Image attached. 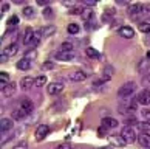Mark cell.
<instances>
[{
    "mask_svg": "<svg viewBox=\"0 0 150 149\" xmlns=\"http://www.w3.org/2000/svg\"><path fill=\"white\" fill-rule=\"evenodd\" d=\"M136 90V84L133 81L130 82H125L124 86H121L119 87V90H118V96L122 98V99H127V98H130L133 95V92Z\"/></svg>",
    "mask_w": 150,
    "mask_h": 149,
    "instance_id": "obj_1",
    "label": "cell"
},
{
    "mask_svg": "<svg viewBox=\"0 0 150 149\" xmlns=\"http://www.w3.org/2000/svg\"><path fill=\"white\" fill-rule=\"evenodd\" d=\"M121 137L125 140V143H133L136 140V130L132 126H124L121 130Z\"/></svg>",
    "mask_w": 150,
    "mask_h": 149,
    "instance_id": "obj_2",
    "label": "cell"
},
{
    "mask_svg": "<svg viewBox=\"0 0 150 149\" xmlns=\"http://www.w3.org/2000/svg\"><path fill=\"white\" fill-rule=\"evenodd\" d=\"M136 109V103L135 101H132L130 98H127L124 99V101L121 103V106H119V113H127V112H133V110Z\"/></svg>",
    "mask_w": 150,
    "mask_h": 149,
    "instance_id": "obj_3",
    "label": "cell"
},
{
    "mask_svg": "<svg viewBox=\"0 0 150 149\" xmlns=\"http://www.w3.org/2000/svg\"><path fill=\"white\" fill-rule=\"evenodd\" d=\"M136 103L142 104V106H149L150 104V90L149 89L141 90L139 93H138V96H136Z\"/></svg>",
    "mask_w": 150,
    "mask_h": 149,
    "instance_id": "obj_4",
    "label": "cell"
},
{
    "mask_svg": "<svg viewBox=\"0 0 150 149\" xmlns=\"http://www.w3.org/2000/svg\"><path fill=\"white\" fill-rule=\"evenodd\" d=\"M48 134H50V128H48L47 124H40V126H37V129H36V132H34V135H36V140H37V141L43 140Z\"/></svg>",
    "mask_w": 150,
    "mask_h": 149,
    "instance_id": "obj_5",
    "label": "cell"
},
{
    "mask_svg": "<svg viewBox=\"0 0 150 149\" xmlns=\"http://www.w3.org/2000/svg\"><path fill=\"white\" fill-rule=\"evenodd\" d=\"M118 33H119V36L124 37V39H132V37H135V30H133L132 26H121Z\"/></svg>",
    "mask_w": 150,
    "mask_h": 149,
    "instance_id": "obj_6",
    "label": "cell"
},
{
    "mask_svg": "<svg viewBox=\"0 0 150 149\" xmlns=\"http://www.w3.org/2000/svg\"><path fill=\"white\" fill-rule=\"evenodd\" d=\"M48 93L50 95H57V93H60L64 90V84L62 82H51V84L48 86Z\"/></svg>",
    "mask_w": 150,
    "mask_h": 149,
    "instance_id": "obj_7",
    "label": "cell"
},
{
    "mask_svg": "<svg viewBox=\"0 0 150 149\" xmlns=\"http://www.w3.org/2000/svg\"><path fill=\"white\" fill-rule=\"evenodd\" d=\"M70 79L71 81H76V82L84 81V79H87V73H85V71H82V70L71 71V73H70Z\"/></svg>",
    "mask_w": 150,
    "mask_h": 149,
    "instance_id": "obj_8",
    "label": "cell"
},
{
    "mask_svg": "<svg viewBox=\"0 0 150 149\" xmlns=\"http://www.w3.org/2000/svg\"><path fill=\"white\" fill-rule=\"evenodd\" d=\"M56 58L57 61H73L74 59V53L73 51H59V53H56Z\"/></svg>",
    "mask_w": 150,
    "mask_h": 149,
    "instance_id": "obj_9",
    "label": "cell"
},
{
    "mask_svg": "<svg viewBox=\"0 0 150 149\" xmlns=\"http://www.w3.org/2000/svg\"><path fill=\"white\" fill-rule=\"evenodd\" d=\"M20 107L23 109L25 112L31 113L33 110H34V104H33V101H30L28 98H23V99H20Z\"/></svg>",
    "mask_w": 150,
    "mask_h": 149,
    "instance_id": "obj_10",
    "label": "cell"
},
{
    "mask_svg": "<svg viewBox=\"0 0 150 149\" xmlns=\"http://www.w3.org/2000/svg\"><path fill=\"white\" fill-rule=\"evenodd\" d=\"M11 128H13V120L11 118H2L0 120V130H2V134L8 132Z\"/></svg>",
    "mask_w": 150,
    "mask_h": 149,
    "instance_id": "obj_11",
    "label": "cell"
},
{
    "mask_svg": "<svg viewBox=\"0 0 150 149\" xmlns=\"http://www.w3.org/2000/svg\"><path fill=\"white\" fill-rule=\"evenodd\" d=\"M110 143L112 145H115V146H118V148H124L127 143H125V140L122 138L121 135H112L110 137Z\"/></svg>",
    "mask_w": 150,
    "mask_h": 149,
    "instance_id": "obj_12",
    "label": "cell"
},
{
    "mask_svg": "<svg viewBox=\"0 0 150 149\" xmlns=\"http://www.w3.org/2000/svg\"><path fill=\"white\" fill-rule=\"evenodd\" d=\"M102 126H104L105 129H113V128L118 126V121H116L115 118H112V117H105L102 120Z\"/></svg>",
    "mask_w": 150,
    "mask_h": 149,
    "instance_id": "obj_13",
    "label": "cell"
},
{
    "mask_svg": "<svg viewBox=\"0 0 150 149\" xmlns=\"http://www.w3.org/2000/svg\"><path fill=\"white\" fill-rule=\"evenodd\" d=\"M31 86H34V79H33L31 76H25V78L20 79V87L23 90H28Z\"/></svg>",
    "mask_w": 150,
    "mask_h": 149,
    "instance_id": "obj_14",
    "label": "cell"
},
{
    "mask_svg": "<svg viewBox=\"0 0 150 149\" xmlns=\"http://www.w3.org/2000/svg\"><path fill=\"white\" fill-rule=\"evenodd\" d=\"M142 9H144V5H139V3L130 5V6H129V14H130V16L142 14Z\"/></svg>",
    "mask_w": 150,
    "mask_h": 149,
    "instance_id": "obj_15",
    "label": "cell"
},
{
    "mask_svg": "<svg viewBox=\"0 0 150 149\" xmlns=\"http://www.w3.org/2000/svg\"><path fill=\"white\" fill-rule=\"evenodd\" d=\"M138 140H139V143L146 149H150V135L147 134V132H142V134L138 137Z\"/></svg>",
    "mask_w": 150,
    "mask_h": 149,
    "instance_id": "obj_16",
    "label": "cell"
},
{
    "mask_svg": "<svg viewBox=\"0 0 150 149\" xmlns=\"http://www.w3.org/2000/svg\"><path fill=\"white\" fill-rule=\"evenodd\" d=\"M34 36H36L34 31H33L31 28H26L25 30V36H23V43H25V45H30L31 41L34 39Z\"/></svg>",
    "mask_w": 150,
    "mask_h": 149,
    "instance_id": "obj_17",
    "label": "cell"
},
{
    "mask_svg": "<svg viewBox=\"0 0 150 149\" xmlns=\"http://www.w3.org/2000/svg\"><path fill=\"white\" fill-rule=\"evenodd\" d=\"M31 67V61L26 58H22L20 61H17V68L19 70H30Z\"/></svg>",
    "mask_w": 150,
    "mask_h": 149,
    "instance_id": "obj_18",
    "label": "cell"
},
{
    "mask_svg": "<svg viewBox=\"0 0 150 149\" xmlns=\"http://www.w3.org/2000/svg\"><path fill=\"white\" fill-rule=\"evenodd\" d=\"M54 31H56V28H54V25H48V26H43V28H40V36H45V37H48V36H51V34H54Z\"/></svg>",
    "mask_w": 150,
    "mask_h": 149,
    "instance_id": "obj_19",
    "label": "cell"
},
{
    "mask_svg": "<svg viewBox=\"0 0 150 149\" xmlns=\"http://www.w3.org/2000/svg\"><path fill=\"white\" fill-rule=\"evenodd\" d=\"M16 89H17V84H16V82H9V84L5 87L2 92H3V95H5V96H9V95H13V93H14Z\"/></svg>",
    "mask_w": 150,
    "mask_h": 149,
    "instance_id": "obj_20",
    "label": "cell"
},
{
    "mask_svg": "<svg viewBox=\"0 0 150 149\" xmlns=\"http://www.w3.org/2000/svg\"><path fill=\"white\" fill-rule=\"evenodd\" d=\"M26 115H28V112H25L22 107H19L17 110H14V112H13V118L14 120H23Z\"/></svg>",
    "mask_w": 150,
    "mask_h": 149,
    "instance_id": "obj_21",
    "label": "cell"
},
{
    "mask_svg": "<svg viewBox=\"0 0 150 149\" xmlns=\"http://www.w3.org/2000/svg\"><path fill=\"white\" fill-rule=\"evenodd\" d=\"M17 43H9V45L6 47V48H5V54H6V56H13V54H16V53H17Z\"/></svg>",
    "mask_w": 150,
    "mask_h": 149,
    "instance_id": "obj_22",
    "label": "cell"
},
{
    "mask_svg": "<svg viewBox=\"0 0 150 149\" xmlns=\"http://www.w3.org/2000/svg\"><path fill=\"white\" fill-rule=\"evenodd\" d=\"M102 81H107V79H110L112 78V73H113V67H110V65H107L104 70H102Z\"/></svg>",
    "mask_w": 150,
    "mask_h": 149,
    "instance_id": "obj_23",
    "label": "cell"
},
{
    "mask_svg": "<svg viewBox=\"0 0 150 149\" xmlns=\"http://www.w3.org/2000/svg\"><path fill=\"white\" fill-rule=\"evenodd\" d=\"M87 56L88 58H93V59H101V53L90 47V48H87Z\"/></svg>",
    "mask_w": 150,
    "mask_h": 149,
    "instance_id": "obj_24",
    "label": "cell"
},
{
    "mask_svg": "<svg viewBox=\"0 0 150 149\" xmlns=\"http://www.w3.org/2000/svg\"><path fill=\"white\" fill-rule=\"evenodd\" d=\"M45 84H47V76L45 75H40V76H37V78L34 79V86L36 87H42Z\"/></svg>",
    "mask_w": 150,
    "mask_h": 149,
    "instance_id": "obj_25",
    "label": "cell"
},
{
    "mask_svg": "<svg viewBox=\"0 0 150 149\" xmlns=\"http://www.w3.org/2000/svg\"><path fill=\"white\" fill-rule=\"evenodd\" d=\"M67 30H68L70 34H76V33H79V24H70Z\"/></svg>",
    "mask_w": 150,
    "mask_h": 149,
    "instance_id": "obj_26",
    "label": "cell"
},
{
    "mask_svg": "<svg viewBox=\"0 0 150 149\" xmlns=\"http://www.w3.org/2000/svg\"><path fill=\"white\" fill-rule=\"evenodd\" d=\"M60 51H73V43L71 42H64L62 47H60Z\"/></svg>",
    "mask_w": 150,
    "mask_h": 149,
    "instance_id": "obj_27",
    "label": "cell"
},
{
    "mask_svg": "<svg viewBox=\"0 0 150 149\" xmlns=\"http://www.w3.org/2000/svg\"><path fill=\"white\" fill-rule=\"evenodd\" d=\"M8 25L9 26H17L19 25V17L17 16H11V17L8 19Z\"/></svg>",
    "mask_w": 150,
    "mask_h": 149,
    "instance_id": "obj_28",
    "label": "cell"
},
{
    "mask_svg": "<svg viewBox=\"0 0 150 149\" xmlns=\"http://www.w3.org/2000/svg\"><path fill=\"white\" fill-rule=\"evenodd\" d=\"M139 30L142 33H150V24H147V22H139Z\"/></svg>",
    "mask_w": 150,
    "mask_h": 149,
    "instance_id": "obj_29",
    "label": "cell"
},
{
    "mask_svg": "<svg viewBox=\"0 0 150 149\" xmlns=\"http://www.w3.org/2000/svg\"><path fill=\"white\" fill-rule=\"evenodd\" d=\"M23 16L25 17H33V16H34V9H33L31 6H26V8H23Z\"/></svg>",
    "mask_w": 150,
    "mask_h": 149,
    "instance_id": "obj_30",
    "label": "cell"
},
{
    "mask_svg": "<svg viewBox=\"0 0 150 149\" xmlns=\"http://www.w3.org/2000/svg\"><path fill=\"white\" fill-rule=\"evenodd\" d=\"M135 124H138V120L135 118V117H130V118H125V126H135Z\"/></svg>",
    "mask_w": 150,
    "mask_h": 149,
    "instance_id": "obj_31",
    "label": "cell"
},
{
    "mask_svg": "<svg viewBox=\"0 0 150 149\" xmlns=\"http://www.w3.org/2000/svg\"><path fill=\"white\" fill-rule=\"evenodd\" d=\"M91 17H93V11L91 9H84V13H82V19L88 20V19H91Z\"/></svg>",
    "mask_w": 150,
    "mask_h": 149,
    "instance_id": "obj_32",
    "label": "cell"
},
{
    "mask_svg": "<svg viewBox=\"0 0 150 149\" xmlns=\"http://www.w3.org/2000/svg\"><path fill=\"white\" fill-rule=\"evenodd\" d=\"M141 129H142V132H149L150 130V120L142 121V123H141Z\"/></svg>",
    "mask_w": 150,
    "mask_h": 149,
    "instance_id": "obj_33",
    "label": "cell"
},
{
    "mask_svg": "<svg viewBox=\"0 0 150 149\" xmlns=\"http://www.w3.org/2000/svg\"><path fill=\"white\" fill-rule=\"evenodd\" d=\"M13 149H28V143H26L25 140H23V141H19Z\"/></svg>",
    "mask_w": 150,
    "mask_h": 149,
    "instance_id": "obj_34",
    "label": "cell"
},
{
    "mask_svg": "<svg viewBox=\"0 0 150 149\" xmlns=\"http://www.w3.org/2000/svg\"><path fill=\"white\" fill-rule=\"evenodd\" d=\"M39 39H40V33H36V36H34V39L31 41V43H30V47H36L37 43H39Z\"/></svg>",
    "mask_w": 150,
    "mask_h": 149,
    "instance_id": "obj_35",
    "label": "cell"
},
{
    "mask_svg": "<svg viewBox=\"0 0 150 149\" xmlns=\"http://www.w3.org/2000/svg\"><path fill=\"white\" fill-rule=\"evenodd\" d=\"M82 13H84V9H82V8H77V6H74V8L70 9V14H81V16H82Z\"/></svg>",
    "mask_w": 150,
    "mask_h": 149,
    "instance_id": "obj_36",
    "label": "cell"
},
{
    "mask_svg": "<svg viewBox=\"0 0 150 149\" xmlns=\"http://www.w3.org/2000/svg\"><path fill=\"white\" fill-rule=\"evenodd\" d=\"M25 58L30 59V61L34 59V58H36V51H34V50H31V51H26V56H25Z\"/></svg>",
    "mask_w": 150,
    "mask_h": 149,
    "instance_id": "obj_37",
    "label": "cell"
},
{
    "mask_svg": "<svg viewBox=\"0 0 150 149\" xmlns=\"http://www.w3.org/2000/svg\"><path fill=\"white\" fill-rule=\"evenodd\" d=\"M54 149H71V146L68 145V143H60V145H57Z\"/></svg>",
    "mask_w": 150,
    "mask_h": 149,
    "instance_id": "obj_38",
    "label": "cell"
},
{
    "mask_svg": "<svg viewBox=\"0 0 150 149\" xmlns=\"http://www.w3.org/2000/svg\"><path fill=\"white\" fill-rule=\"evenodd\" d=\"M51 14H53L51 8H45V9H43V16H45V17H51Z\"/></svg>",
    "mask_w": 150,
    "mask_h": 149,
    "instance_id": "obj_39",
    "label": "cell"
},
{
    "mask_svg": "<svg viewBox=\"0 0 150 149\" xmlns=\"http://www.w3.org/2000/svg\"><path fill=\"white\" fill-rule=\"evenodd\" d=\"M142 117L147 118V120L150 118V109H144V110H142Z\"/></svg>",
    "mask_w": 150,
    "mask_h": 149,
    "instance_id": "obj_40",
    "label": "cell"
},
{
    "mask_svg": "<svg viewBox=\"0 0 150 149\" xmlns=\"http://www.w3.org/2000/svg\"><path fill=\"white\" fill-rule=\"evenodd\" d=\"M8 9H9V3H8V2H3V3H2V11L5 13V11H8Z\"/></svg>",
    "mask_w": 150,
    "mask_h": 149,
    "instance_id": "obj_41",
    "label": "cell"
},
{
    "mask_svg": "<svg viewBox=\"0 0 150 149\" xmlns=\"http://www.w3.org/2000/svg\"><path fill=\"white\" fill-rule=\"evenodd\" d=\"M50 2H47V0H37V5H40V6H42V5H48Z\"/></svg>",
    "mask_w": 150,
    "mask_h": 149,
    "instance_id": "obj_42",
    "label": "cell"
},
{
    "mask_svg": "<svg viewBox=\"0 0 150 149\" xmlns=\"http://www.w3.org/2000/svg\"><path fill=\"white\" fill-rule=\"evenodd\" d=\"M85 5H88V6H94V5H96V2H90V0H87Z\"/></svg>",
    "mask_w": 150,
    "mask_h": 149,
    "instance_id": "obj_43",
    "label": "cell"
},
{
    "mask_svg": "<svg viewBox=\"0 0 150 149\" xmlns=\"http://www.w3.org/2000/svg\"><path fill=\"white\" fill-rule=\"evenodd\" d=\"M6 54H5V53H2V56H0V59H2V62H5V61H6Z\"/></svg>",
    "mask_w": 150,
    "mask_h": 149,
    "instance_id": "obj_44",
    "label": "cell"
},
{
    "mask_svg": "<svg viewBox=\"0 0 150 149\" xmlns=\"http://www.w3.org/2000/svg\"><path fill=\"white\" fill-rule=\"evenodd\" d=\"M43 67H45V68H50V67H53V64H51V62H47L45 65H43Z\"/></svg>",
    "mask_w": 150,
    "mask_h": 149,
    "instance_id": "obj_45",
    "label": "cell"
},
{
    "mask_svg": "<svg viewBox=\"0 0 150 149\" xmlns=\"http://www.w3.org/2000/svg\"><path fill=\"white\" fill-rule=\"evenodd\" d=\"M99 149H113V148H110V146H105V148H99Z\"/></svg>",
    "mask_w": 150,
    "mask_h": 149,
    "instance_id": "obj_46",
    "label": "cell"
},
{
    "mask_svg": "<svg viewBox=\"0 0 150 149\" xmlns=\"http://www.w3.org/2000/svg\"><path fill=\"white\" fill-rule=\"evenodd\" d=\"M149 79H150V76H149Z\"/></svg>",
    "mask_w": 150,
    "mask_h": 149,
    "instance_id": "obj_47",
    "label": "cell"
}]
</instances>
